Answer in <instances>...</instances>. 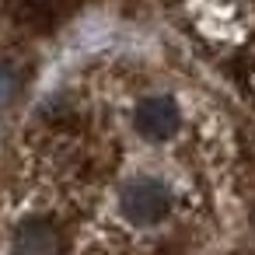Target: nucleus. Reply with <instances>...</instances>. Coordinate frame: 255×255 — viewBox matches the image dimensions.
<instances>
[{
	"instance_id": "nucleus-4",
	"label": "nucleus",
	"mask_w": 255,
	"mask_h": 255,
	"mask_svg": "<svg viewBox=\"0 0 255 255\" xmlns=\"http://www.w3.org/2000/svg\"><path fill=\"white\" fill-rule=\"evenodd\" d=\"M11 95H14V74L7 67H0V105H4Z\"/></svg>"
},
{
	"instance_id": "nucleus-1",
	"label": "nucleus",
	"mask_w": 255,
	"mask_h": 255,
	"mask_svg": "<svg viewBox=\"0 0 255 255\" xmlns=\"http://www.w3.org/2000/svg\"><path fill=\"white\" fill-rule=\"evenodd\" d=\"M119 210L123 217L133 224V227H154L168 217L171 210V192L161 178H150V175H136L123 185V196H119Z\"/></svg>"
},
{
	"instance_id": "nucleus-3",
	"label": "nucleus",
	"mask_w": 255,
	"mask_h": 255,
	"mask_svg": "<svg viewBox=\"0 0 255 255\" xmlns=\"http://www.w3.org/2000/svg\"><path fill=\"white\" fill-rule=\"evenodd\" d=\"M18 255H53L56 252V234L49 227H28L18 234V245H14Z\"/></svg>"
},
{
	"instance_id": "nucleus-2",
	"label": "nucleus",
	"mask_w": 255,
	"mask_h": 255,
	"mask_svg": "<svg viewBox=\"0 0 255 255\" xmlns=\"http://www.w3.org/2000/svg\"><path fill=\"white\" fill-rule=\"evenodd\" d=\"M133 123H136L140 136H147L154 143H164V140H171L178 133L182 112H178V102L171 95H147V98H140Z\"/></svg>"
}]
</instances>
